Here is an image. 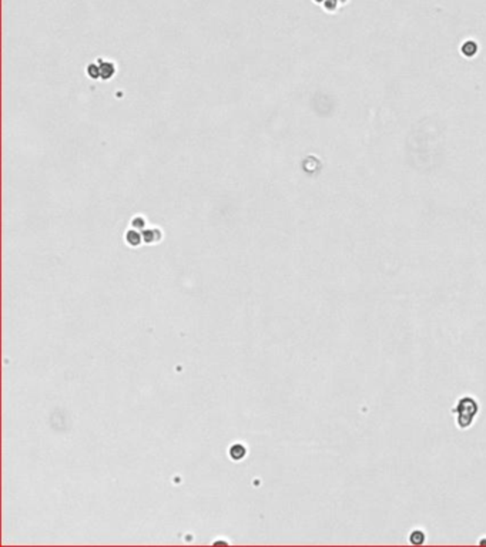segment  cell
Instances as JSON below:
<instances>
[{"mask_svg":"<svg viewBox=\"0 0 486 547\" xmlns=\"http://www.w3.org/2000/svg\"><path fill=\"white\" fill-rule=\"evenodd\" d=\"M324 6H325L328 10H334V9L338 6V0H325Z\"/></svg>","mask_w":486,"mask_h":547,"instance_id":"obj_5","label":"cell"},{"mask_svg":"<svg viewBox=\"0 0 486 547\" xmlns=\"http://www.w3.org/2000/svg\"><path fill=\"white\" fill-rule=\"evenodd\" d=\"M478 409H479V406H478V403L473 398H470V396L461 398L458 405L453 408V414L458 415V419H456L458 426L462 428V429L469 428L472 425L475 416L478 415Z\"/></svg>","mask_w":486,"mask_h":547,"instance_id":"obj_1","label":"cell"},{"mask_svg":"<svg viewBox=\"0 0 486 547\" xmlns=\"http://www.w3.org/2000/svg\"><path fill=\"white\" fill-rule=\"evenodd\" d=\"M409 540L412 545H423L425 540H426V536L422 530H414L409 536Z\"/></svg>","mask_w":486,"mask_h":547,"instance_id":"obj_3","label":"cell"},{"mask_svg":"<svg viewBox=\"0 0 486 547\" xmlns=\"http://www.w3.org/2000/svg\"><path fill=\"white\" fill-rule=\"evenodd\" d=\"M87 73L90 77L93 79H99L100 77V66H96V65H90L87 68Z\"/></svg>","mask_w":486,"mask_h":547,"instance_id":"obj_4","label":"cell"},{"mask_svg":"<svg viewBox=\"0 0 486 547\" xmlns=\"http://www.w3.org/2000/svg\"><path fill=\"white\" fill-rule=\"evenodd\" d=\"M315 1H318V3H321V1H324V0H315Z\"/></svg>","mask_w":486,"mask_h":547,"instance_id":"obj_7","label":"cell"},{"mask_svg":"<svg viewBox=\"0 0 486 547\" xmlns=\"http://www.w3.org/2000/svg\"><path fill=\"white\" fill-rule=\"evenodd\" d=\"M114 66L111 65V63H108V62H100V77L102 79H104V80H107V79H110L113 74H114Z\"/></svg>","mask_w":486,"mask_h":547,"instance_id":"obj_2","label":"cell"},{"mask_svg":"<svg viewBox=\"0 0 486 547\" xmlns=\"http://www.w3.org/2000/svg\"><path fill=\"white\" fill-rule=\"evenodd\" d=\"M127 238H130V242L131 244H139L140 241H136V238H139L140 240V235L139 234H136V232H128V235H127Z\"/></svg>","mask_w":486,"mask_h":547,"instance_id":"obj_6","label":"cell"}]
</instances>
